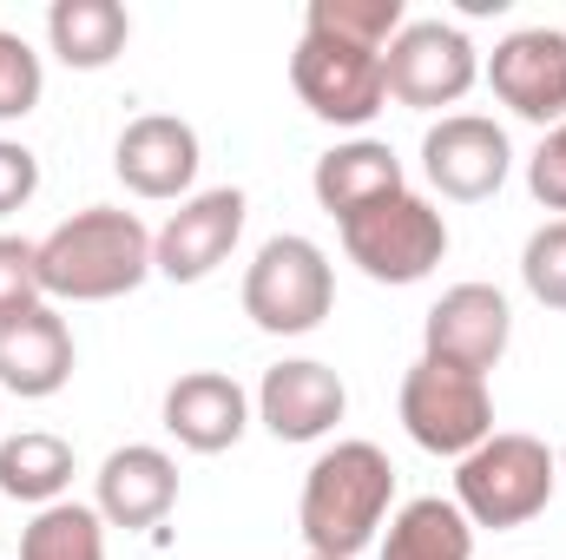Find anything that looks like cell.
<instances>
[{
	"mask_svg": "<svg viewBox=\"0 0 566 560\" xmlns=\"http://www.w3.org/2000/svg\"><path fill=\"white\" fill-rule=\"evenodd\" d=\"M494 100L527 126H566V27H514L488 53Z\"/></svg>",
	"mask_w": 566,
	"mask_h": 560,
	"instance_id": "obj_10",
	"label": "cell"
},
{
	"mask_svg": "<svg viewBox=\"0 0 566 560\" xmlns=\"http://www.w3.org/2000/svg\"><path fill=\"white\" fill-rule=\"evenodd\" d=\"M310 191H316V205L343 225V218H356V211H369V205H382V198H396V191H409V185H402V158L382 139H343L316 158Z\"/></svg>",
	"mask_w": 566,
	"mask_h": 560,
	"instance_id": "obj_18",
	"label": "cell"
},
{
	"mask_svg": "<svg viewBox=\"0 0 566 560\" xmlns=\"http://www.w3.org/2000/svg\"><path fill=\"white\" fill-rule=\"evenodd\" d=\"M33 191H40V158H33L20 139H0V218L20 211Z\"/></svg>",
	"mask_w": 566,
	"mask_h": 560,
	"instance_id": "obj_28",
	"label": "cell"
},
{
	"mask_svg": "<svg viewBox=\"0 0 566 560\" xmlns=\"http://www.w3.org/2000/svg\"><path fill=\"white\" fill-rule=\"evenodd\" d=\"M66 488H73V442H60L46 428H27V435L0 442V495L7 501L53 508V501H66Z\"/></svg>",
	"mask_w": 566,
	"mask_h": 560,
	"instance_id": "obj_20",
	"label": "cell"
},
{
	"mask_svg": "<svg viewBox=\"0 0 566 560\" xmlns=\"http://www.w3.org/2000/svg\"><path fill=\"white\" fill-rule=\"evenodd\" d=\"M33 303H46V283H40V245L0 231V317L33 310Z\"/></svg>",
	"mask_w": 566,
	"mask_h": 560,
	"instance_id": "obj_26",
	"label": "cell"
},
{
	"mask_svg": "<svg viewBox=\"0 0 566 560\" xmlns=\"http://www.w3.org/2000/svg\"><path fill=\"white\" fill-rule=\"evenodd\" d=\"M73 330L53 303L0 317V390L20 403H46L73 383Z\"/></svg>",
	"mask_w": 566,
	"mask_h": 560,
	"instance_id": "obj_13",
	"label": "cell"
},
{
	"mask_svg": "<svg viewBox=\"0 0 566 560\" xmlns=\"http://www.w3.org/2000/svg\"><path fill=\"white\" fill-rule=\"evenodd\" d=\"M151 278V231L119 205H86L40 238V283L66 303H113Z\"/></svg>",
	"mask_w": 566,
	"mask_h": 560,
	"instance_id": "obj_2",
	"label": "cell"
},
{
	"mask_svg": "<svg viewBox=\"0 0 566 560\" xmlns=\"http://www.w3.org/2000/svg\"><path fill=\"white\" fill-rule=\"evenodd\" d=\"M113 172L133 198H151V205L178 198L185 205L191 178H198V133L178 113H139L113 145Z\"/></svg>",
	"mask_w": 566,
	"mask_h": 560,
	"instance_id": "obj_14",
	"label": "cell"
},
{
	"mask_svg": "<svg viewBox=\"0 0 566 560\" xmlns=\"http://www.w3.org/2000/svg\"><path fill=\"white\" fill-rule=\"evenodd\" d=\"M521 283L541 310H566V218L541 225L521 251Z\"/></svg>",
	"mask_w": 566,
	"mask_h": 560,
	"instance_id": "obj_24",
	"label": "cell"
},
{
	"mask_svg": "<svg viewBox=\"0 0 566 560\" xmlns=\"http://www.w3.org/2000/svg\"><path fill=\"white\" fill-rule=\"evenodd\" d=\"M554 488H560V455L521 428H494L474 455L454 462V508L494 535L527 528L554 501Z\"/></svg>",
	"mask_w": 566,
	"mask_h": 560,
	"instance_id": "obj_3",
	"label": "cell"
},
{
	"mask_svg": "<svg viewBox=\"0 0 566 560\" xmlns=\"http://www.w3.org/2000/svg\"><path fill=\"white\" fill-rule=\"evenodd\" d=\"M389 508H396V462L376 442H336L310 462L296 521H303L310 554L356 560L382 535Z\"/></svg>",
	"mask_w": 566,
	"mask_h": 560,
	"instance_id": "obj_1",
	"label": "cell"
},
{
	"mask_svg": "<svg viewBox=\"0 0 566 560\" xmlns=\"http://www.w3.org/2000/svg\"><path fill=\"white\" fill-rule=\"evenodd\" d=\"M20 560H106V521L86 501H53L27 521Z\"/></svg>",
	"mask_w": 566,
	"mask_h": 560,
	"instance_id": "obj_22",
	"label": "cell"
},
{
	"mask_svg": "<svg viewBox=\"0 0 566 560\" xmlns=\"http://www.w3.org/2000/svg\"><path fill=\"white\" fill-rule=\"evenodd\" d=\"M244 191L218 185V191H191L151 238V271L171 283H205L244 238Z\"/></svg>",
	"mask_w": 566,
	"mask_h": 560,
	"instance_id": "obj_11",
	"label": "cell"
},
{
	"mask_svg": "<svg viewBox=\"0 0 566 560\" xmlns=\"http://www.w3.org/2000/svg\"><path fill=\"white\" fill-rule=\"evenodd\" d=\"M560 481H566V448H560Z\"/></svg>",
	"mask_w": 566,
	"mask_h": 560,
	"instance_id": "obj_29",
	"label": "cell"
},
{
	"mask_svg": "<svg viewBox=\"0 0 566 560\" xmlns=\"http://www.w3.org/2000/svg\"><path fill=\"white\" fill-rule=\"evenodd\" d=\"M382 560H474V521L454 501L422 495V501H409V508L389 515Z\"/></svg>",
	"mask_w": 566,
	"mask_h": 560,
	"instance_id": "obj_21",
	"label": "cell"
},
{
	"mask_svg": "<svg viewBox=\"0 0 566 560\" xmlns=\"http://www.w3.org/2000/svg\"><path fill=\"white\" fill-rule=\"evenodd\" d=\"M290 86H296V100L323 126H369L389 106L382 53L349 46V40H329V33H310V27H303V40L290 53Z\"/></svg>",
	"mask_w": 566,
	"mask_h": 560,
	"instance_id": "obj_7",
	"label": "cell"
},
{
	"mask_svg": "<svg viewBox=\"0 0 566 560\" xmlns=\"http://www.w3.org/2000/svg\"><path fill=\"white\" fill-rule=\"evenodd\" d=\"M336 303V271L316 238L277 231L244 271V317L264 336H310Z\"/></svg>",
	"mask_w": 566,
	"mask_h": 560,
	"instance_id": "obj_4",
	"label": "cell"
},
{
	"mask_svg": "<svg viewBox=\"0 0 566 560\" xmlns=\"http://www.w3.org/2000/svg\"><path fill=\"white\" fill-rule=\"evenodd\" d=\"M481 80V53L461 27L448 20H409L389 53H382V86L396 106L409 113H441V106H461Z\"/></svg>",
	"mask_w": 566,
	"mask_h": 560,
	"instance_id": "obj_6",
	"label": "cell"
},
{
	"mask_svg": "<svg viewBox=\"0 0 566 560\" xmlns=\"http://www.w3.org/2000/svg\"><path fill=\"white\" fill-rule=\"evenodd\" d=\"M303 27L349 40V46H369V53H389V40L409 27V13H402V0H310Z\"/></svg>",
	"mask_w": 566,
	"mask_h": 560,
	"instance_id": "obj_23",
	"label": "cell"
},
{
	"mask_svg": "<svg viewBox=\"0 0 566 560\" xmlns=\"http://www.w3.org/2000/svg\"><path fill=\"white\" fill-rule=\"evenodd\" d=\"M343 409H349V390L316 356H290L277 370H264V383H258V422L277 442H323L343 422Z\"/></svg>",
	"mask_w": 566,
	"mask_h": 560,
	"instance_id": "obj_15",
	"label": "cell"
},
{
	"mask_svg": "<svg viewBox=\"0 0 566 560\" xmlns=\"http://www.w3.org/2000/svg\"><path fill=\"white\" fill-rule=\"evenodd\" d=\"M402 428L409 442L428 455H474L488 435H494V396H488V376H461V370H441V363H416L402 376Z\"/></svg>",
	"mask_w": 566,
	"mask_h": 560,
	"instance_id": "obj_8",
	"label": "cell"
},
{
	"mask_svg": "<svg viewBox=\"0 0 566 560\" xmlns=\"http://www.w3.org/2000/svg\"><path fill=\"white\" fill-rule=\"evenodd\" d=\"M514 343V310L494 283H454L434 297L422 323V356L461 376H488Z\"/></svg>",
	"mask_w": 566,
	"mask_h": 560,
	"instance_id": "obj_9",
	"label": "cell"
},
{
	"mask_svg": "<svg viewBox=\"0 0 566 560\" xmlns=\"http://www.w3.org/2000/svg\"><path fill=\"white\" fill-rule=\"evenodd\" d=\"M93 508L106 528H158L178 508V462L151 442H126L93 475Z\"/></svg>",
	"mask_w": 566,
	"mask_h": 560,
	"instance_id": "obj_16",
	"label": "cell"
},
{
	"mask_svg": "<svg viewBox=\"0 0 566 560\" xmlns=\"http://www.w3.org/2000/svg\"><path fill=\"white\" fill-rule=\"evenodd\" d=\"M422 172L441 198L481 205V198H494L507 185L514 145H507V133L494 120H481V113H441L422 139Z\"/></svg>",
	"mask_w": 566,
	"mask_h": 560,
	"instance_id": "obj_12",
	"label": "cell"
},
{
	"mask_svg": "<svg viewBox=\"0 0 566 560\" xmlns=\"http://www.w3.org/2000/svg\"><path fill=\"white\" fill-rule=\"evenodd\" d=\"M46 93V66L40 53L20 40V33H0V126L7 120H27Z\"/></svg>",
	"mask_w": 566,
	"mask_h": 560,
	"instance_id": "obj_25",
	"label": "cell"
},
{
	"mask_svg": "<svg viewBox=\"0 0 566 560\" xmlns=\"http://www.w3.org/2000/svg\"><path fill=\"white\" fill-rule=\"evenodd\" d=\"M336 231H343L349 265L369 283H422L448 258V218L416 191H396V198L343 218Z\"/></svg>",
	"mask_w": 566,
	"mask_h": 560,
	"instance_id": "obj_5",
	"label": "cell"
},
{
	"mask_svg": "<svg viewBox=\"0 0 566 560\" xmlns=\"http://www.w3.org/2000/svg\"><path fill=\"white\" fill-rule=\"evenodd\" d=\"M46 40L73 73H99L126 53L133 40V13L119 0H53L46 7Z\"/></svg>",
	"mask_w": 566,
	"mask_h": 560,
	"instance_id": "obj_19",
	"label": "cell"
},
{
	"mask_svg": "<svg viewBox=\"0 0 566 560\" xmlns=\"http://www.w3.org/2000/svg\"><path fill=\"white\" fill-rule=\"evenodd\" d=\"M527 191L547 205V211H566V126H554L541 152L527 158Z\"/></svg>",
	"mask_w": 566,
	"mask_h": 560,
	"instance_id": "obj_27",
	"label": "cell"
},
{
	"mask_svg": "<svg viewBox=\"0 0 566 560\" xmlns=\"http://www.w3.org/2000/svg\"><path fill=\"white\" fill-rule=\"evenodd\" d=\"M251 428V396L224 370H185L165 390V435L191 455H224Z\"/></svg>",
	"mask_w": 566,
	"mask_h": 560,
	"instance_id": "obj_17",
	"label": "cell"
},
{
	"mask_svg": "<svg viewBox=\"0 0 566 560\" xmlns=\"http://www.w3.org/2000/svg\"><path fill=\"white\" fill-rule=\"evenodd\" d=\"M303 560H323V554H303Z\"/></svg>",
	"mask_w": 566,
	"mask_h": 560,
	"instance_id": "obj_30",
	"label": "cell"
}]
</instances>
